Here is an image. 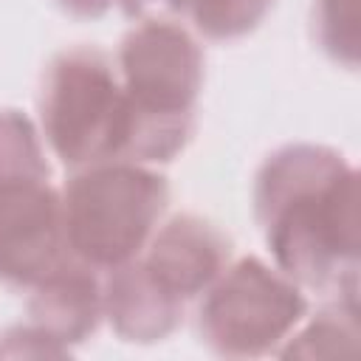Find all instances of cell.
I'll return each mask as SVG.
<instances>
[{"label":"cell","mask_w":361,"mask_h":361,"mask_svg":"<svg viewBox=\"0 0 361 361\" xmlns=\"http://www.w3.org/2000/svg\"><path fill=\"white\" fill-rule=\"evenodd\" d=\"M254 220L299 288L358 302V169L324 144H285L254 175Z\"/></svg>","instance_id":"1"},{"label":"cell","mask_w":361,"mask_h":361,"mask_svg":"<svg viewBox=\"0 0 361 361\" xmlns=\"http://www.w3.org/2000/svg\"><path fill=\"white\" fill-rule=\"evenodd\" d=\"M116 68L130 104L127 161L166 164L195 133L203 90V51L175 20L135 23L118 42Z\"/></svg>","instance_id":"2"},{"label":"cell","mask_w":361,"mask_h":361,"mask_svg":"<svg viewBox=\"0 0 361 361\" xmlns=\"http://www.w3.org/2000/svg\"><path fill=\"white\" fill-rule=\"evenodd\" d=\"M39 133L68 169L127 161L130 104L116 59L93 45L59 51L37 93Z\"/></svg>","instance_id":"3"},{"label":"cell","mask_w":361,"mask_h":361,"mask_svg":"<svg viewBox=\"0 0 361 361\" xmlns=\"http://www.w3.org/2000/svg\"><path fill=\"white\" fill-rule=\"evenodd\" d=\"M169 206L161 172L135 161L73 169L62 186V217L71 257L93 271L135 259Z\"/></svg>","instance_id":"4"},{"label":"cell","mask_w":361,"mask_h":361,"mask_svg":"<svg viewBox=\"0 0 361 361\" xmlns=\"http://www.w3.org/2000/svg\"><path fill=\"white\" fill-rule=\"evenodd\" d=\"M307 316V296L259 257H240L200 293L197 336L223 358L276 355Z\"/></svg>","instance_id":"5"},{"label":"cell","mask_w":361,"mask_h":361,"mask_svg":"<svg viewBox=\"0 0 361 361\" xmlns=\"http://www.w3.org/2000/svg\"><path fill=\"white\" fill-rule=\"evenodd\" d=\"M73 262L62 217V192L51 175L0 180V282L31 290Z\"/></svg>","instance_id":"6"},{"label":"cell","mask_w":361,"mask_h":361,"mask_svg":"<svg viewBox=\"0 0 361 361\" xmlns=\"http://www.w3.org/2000/svg\"><path fill=\"white\" fill-rule=\"evenodd\" d=\"M231 259V240L200 214H175L161 223L138 262L175 299L189 305L223 274Z\"/></svg>","instance_id":"7"},{"label":"cell","mask_w":361,"mask_h":361,"mask_svg":"<svg viewBox=\"0 0 361 361\" xmlns=\"http://www.w3.org/2000/svg\"><path fill=\"white\" fill-rule=\"evenodd\" d=\"M25 316V324L48 338L59 355H71L73 347L87 341L104 319L102 279L93 268L73 259L31 288Z\"/></svg>","instance_id":"8"},{"label":"cell","mask_w":361,"mask_h":361,"mask_svg":"<svg viewBox=\"0 0 361 361\" xmlns=\"http://www.w3.org/2000/svg\"><path fill=\"white\" fill-rule=\"evenodd\" d=\"M104 319L113 333L130 344H155L172 336L186 313V305L166 293L135 259L107 271L102 282Z\"/></svg>","instance_id":"9"},{"label":"cell","mask_w":361,"mask_h":361,"mask_svg":"<svg viewBox=\"0 0 361 361\" xmlns=\"http://www.w3.org/2000/svg\"><path fill=\"white\" fill-rule=\"evenodd\" d=\"M358 302L336 299V305L319 310L310 322H299V327L288 336V341L276 350L285 358H353L358 353Z\"/></svg>","instance_id":"10"},{"label":"cell","mask_w":361,"mask_h":361,"mask_svg":"<svg viewBox=\"0 0 361 361\" xmlns=\"http://www.w3.org/2000/svg\"><path fill=\"white\" fill-rule=\"evenodd\" d=\"M276 0H183V14L195 31L214 42H231L254 34Z\"/></svg>","instance_id":"11"},{"label":"cell","mask_w":361,"mask_h":361,"mask_svg":"<svg viewBox=\"0 0 361 361\" xmlns=\"http://www.w3.org/2000/svg\"><path fill=\"white\" fill-rule=\"evenodd\" d=\"M23 175H51L42 133L14 107H0V180Z\"/></svg>","instance_id":"12"},{"label":"cell","mask_w":361,"mask_h":361,"mask_svg":"<svg viewBox=\"0 0 361 361\" xmlns=\"http://www.w3.org/2000/svg\"><path fill=\"white\" fill-rule=\"evenodd\" d=\"M313 37L336 65L355 71L358 0H313Z\"/></svg>","instance_id":"13"},{"label":"cell","mask_w":361,"mask_h":361,"mask_svg":"<svg viewBox=\"0 0 361 361\" xmlns=\"http://www.w3.org/2000/svg\"><path fill=\"white\" fill-rule=\"evenodd\" d=\"M133 23L144 20H175L183 14V0H116Z\"/></svg>","instance_id":"14"},{"label":"cell","mask_w":361,"mask_h":361,"mask_svg":"<svg viewBox=\"0 0 361 361\" xmlns=\"http://www.w3.org/2000/svg\"><path fill=\"white\" fill-rule=\"evenodd\" d=\"M54 3L76 20H99L116 6V0H54Z\"/></svg>","instance_id":"15"}]
</instances>
